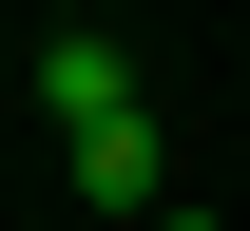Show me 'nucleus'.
Masks as SVG:
<instances>
[{
  "label": "nucleus",
  "instance_id": "f257e3e1",
  "mask_svg": "<svg viewBox=\"0 0 250 231\" xmlns=\"http://www.w3.org/2000/svg\"><path fill=\"white\" fill-rule=\"evenodd\" d=\"M39 116H58V135H116V116H154V97H135V39L58 20V39H39Z\"/></svg>",
  "mask_w": 250,
  "mask_h": 231
},
{
  "label": "nucleus",
  "instance_id": "f03ea898",
  "mask_svg": "<svg viewBox=\"0 0 250 231\" xmlns=\"http://www.w3.org/2000/svg\"><path fill=\"white\" fill-rule=\"evenodd\" d=\"M58 173H77V212H135V231L173 212V173H154V116H116V135H58Z\"/></svg>",
  "mask_w": 250,
  "mask_h": 231
},
{
  "label": "nucleus",
  "instance_id": "7ed1b4c3",
  "mask_svg": "<svg viewBox=\"0 0 250 231\" xmlns=\"http://www.w3.org/2000/svg\"><path fill=\"white\" fill-rule=\"evenodd\" d=\"M154 231H231V212H154Z\"/></svg>",
  "mask_w": 250,
  "mask_h": 231
}]
</instances>
